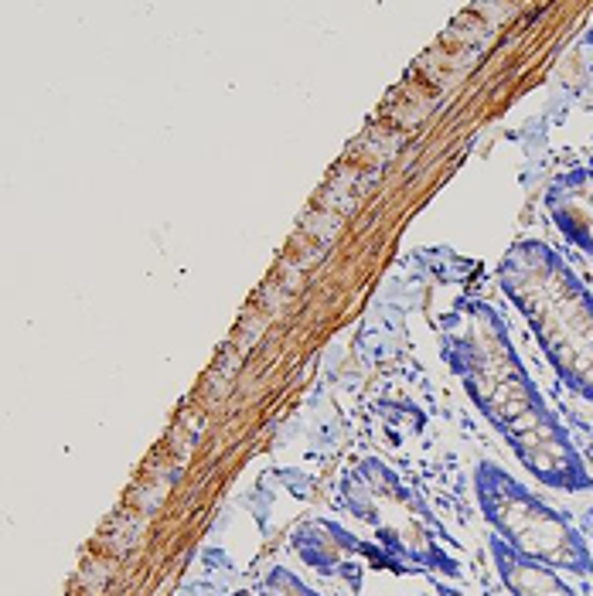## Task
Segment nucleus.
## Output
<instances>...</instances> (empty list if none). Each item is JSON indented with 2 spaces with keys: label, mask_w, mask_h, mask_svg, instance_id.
Instances as JSON below:
<instances>
[{
  "label": "nucleus",
  "mask_w": 593,
  "mask_h": 596,
  "mask_svg": "<svg viewBox=\"0 0 593 596\" xmlns=\"http://www.w3.org/2000/svg\"><path fill=\"white\" fill-rule=\"evenodd\" d=\"M440 355L478 412L501 433L518 464L539 484L566 494L590 491L593 474L559 416L546 405L542 389L511 344L508 324L491 303H457L440 324Z\"/></svg>",
  "instance_id": "f257e3e1"
},
{
  "label": "nucleus",
  "mask_w": 593,
  "mask_h": 596,
  "mask_svg": "<svg viewBox=\"0 0 593 596\" xmlns=\"http://www.w3.org/2000/svg\"><path fill=\"white\" fill-rule=\"evenodd\" d=\"M504 297L528 320L559 382L593 405V294L546 242L522 239L498 263Z\"/></svg>",
  "instance_id": "f03ea898"
},
{
  "label": "nucleus",
  "mask_w": 593,
  "mask_h": 596,
  "mask_svg": "<svg viewBox=\"0 0 593 596\" xmlns=\"http://www.w3.org/2000/svg\"><path fill=\"white\" fill-rule=\"evenodd\" d=\"M341 508L372 532L375 545L393 562H412L423 569L457 573L454 559L440 542V528L416 494L386 460L362 457L338 481Z\"/></svg>",
  "instance_id": "7ed1b4c3"
},
{
  "label": "nucleus",
  "mask_w": 593,
  "mask_h": 596,
  "mask_svg": "<svg viewBox=\"0 0 593 596\" xmlns=\"http://www.w3.org/2000/svg\"><path fill=\"white\" fill-rule=\"evenodd\" d=\"M474 494L494 535H501L518 552L573 576L593 573V552L587 538L573 528V521L549 508L494 460L474 464Z\"/></svg>",
  "instance_id": "20e7f679"
},
{
  "label": "nucleus",
  "mask_w": 593,
  "mask_h": 596,
  "mask_svg": "<svg viewBox=\"0 0 593 596\" xmlns=\"http://www.w3.org/2000/svg\"><path fill=\"white\" fill-rule=\"evenodd\" d=\"M290 545H294L300 566H307L321 580H334V583L358 586L365 569L393 566V559L379 545H369L362 535H355L348 525H341L338 518H327V514L303 518L294 528Z\"/></svg>",
  "instance_id": "39448f33"
},
{
  "label": "nucleus",
  "mask_w": 593,
  "mask_h": 596,
  "mask_svg": "<svg viewBox=\"0 0 593 596\" xmlns=\"http://www.w3.org/2000/svg\"><path fill=\"white\" fill-rule=\"evenodd\" d=\"M546 211L559 235L593 256V167H570L546 188Z\"/></svg>",
  "instance_id": "423d86ee"
},
{
  "label": "nucleus",
  "mask_w": 593,
  "mask_h": 596,
  "mask_svg": "<svg viewBox=\"0 0 593 596\" xmlns=\"http://www.w3.org/2000/svg\"><path fill=\"white\" fill-rule=\"evenodd\" d=\"M488 552H491V562L501 576V583L508 586L511 596H580L563 576L559 569L518 552L515 545H508L501 535H488Z\"/></svg>",
  "instance_id": "0eeeda50"
},
{
  "label": "nucleus",
  "mask_w": 593,
  "mask_h": 596,
  "mask_svg": "<svg viewBox=\"0 0 593 596\" xmlns=\"http://www.w3.org/2000/svg\"><path fill=\"white\" fill-rule=\"evenodd\" d=\"M259 596H324V593L317 586H310L290 566H273L263 576V583H259Z\"/></svg>",
  "instance_id": "6e6552de"
}]
</instances>
